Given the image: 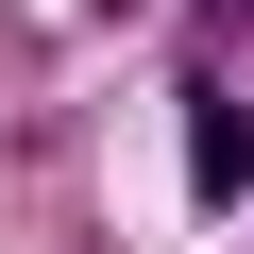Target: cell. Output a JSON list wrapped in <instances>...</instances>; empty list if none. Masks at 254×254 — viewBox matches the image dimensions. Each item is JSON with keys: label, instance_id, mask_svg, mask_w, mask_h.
<instances>
[{"label": "cell", "instance_id": "6da1fadb", "mask_svg": "<svg viewBox=\"0 0 254 254\" xmlns=\"http://www.w3.org/2000/svg\"><path fill=\"white\" fill-rule=\"evenodd\" d=\"M187 170H203V203L254 187V102H237V85H187Z\"/></svg>", "mask_w": 254, "mask_h": 254}, {"label": "cell", "instance_id": "7a4b0ae2", "mask_svg": "<svg viewBox=\"0 0 254 254\" xmlns=\"http://www.w3.org/2000/svg\"><path fill=\"white\" fill-rule=\"evenodd\" d=\"M220 17H254V0H220Z\"/></svg>", "mask_w": 254, "mask_h": 254}]
</instances>
